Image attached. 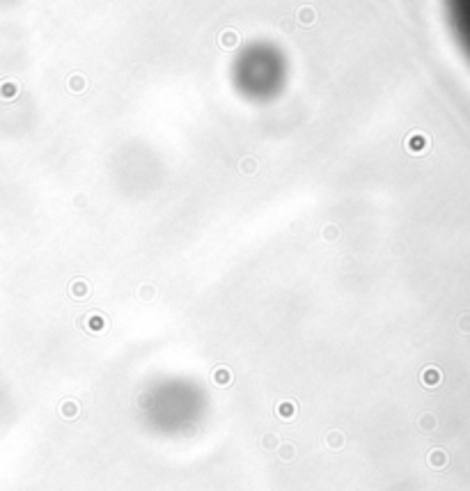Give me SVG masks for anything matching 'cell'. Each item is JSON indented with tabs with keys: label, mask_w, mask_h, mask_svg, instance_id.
Here are the masks:
<instances>
[{
	"label": "cell",
	"mask_w": 470,
	"mask_h": 491,
	"mask_svg": "<svg viewBox=\"0 0 470 491\" xmlns=\"http://www.w3.org/2000/svg\"><path fill=\"white\" fill-rule=\"evenodd\" d=\"M289 58L273 41H248L232 58L229 83L243 101L266 106L277 101L289 85Z\"/></svg>",
	"instance_id": "1"
}]
</instances>
